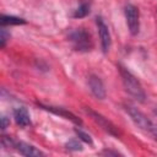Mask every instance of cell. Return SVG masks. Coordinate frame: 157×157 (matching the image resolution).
<instances>
[{"label":"cell","mask_w":157,"mask_h":157,"mask_svg":"<svg viewBox=\"0 0 157 157\" xmlns=\"http://www.w3.org/2000/svg\"><path fill=\"white\" fill-rule=\"evenodd\" d=\"M90 9H91L90 2H87V1H81V4L77 6V9L75 10V12H74L72 16H74L75 18L86 17V16L90 13Z\"/></svg>","instance_id":"cell-12"},{"label":"cell","mask_w":157,"mask_h":157,"mask_svg":"<svg viewBox=\"0 0 157 157\" xmlns=\"http://www.w3.org/2000/svg\"><path fill=\"white\" fill-rule=\"evenodd\" d=\"M124 15L126 25L131 36H136L140 31V12L139 9L132 4H126L124 7Z\"/></svg>","instance_id":"cell-5"},{"label":"cell","mask_w":157,"mask_h":157,"mask_svg":"<svg viewBox=\"0 0 157 157\" xmlns=\"http://www.w3.org/2000/svg\"><path fill=\"white\" fill-rule=\"evenodd\" d=\"M12 147L20 152L21 155L23 156H28V157H37V156H44V153L38 150L37 147H34L33 145H29L27 142H23V141H13V145Z\"/></svg>","instance_id":"cell-8"},{"label":"cell","mask_w":157,"mask_h":157,"mask_svg":"<svg viewBox=\"0 0 157 157\" xmlns=\"http://www.w3.org/2000/svg\"><path fill=\"white\" fill-rule=\"evenodd\" d=\"M118 67H119V74H120V77H121V81H123L125 91L132 98H135L137 102H145L146 93H145V90H144L142 85L140 83V81L125 66L119 64Z\"/></svg>","instance_id":"cell-1"},{"label":"cell","mask_w":157,"mask_h":157,"mask_svg":"<svg viewBox=\"0 0 157 157\" xmlns=\"http://www.w3.org/2000/svg\"><path fill=\"white\" fill-rule=\"evenodd\" d=\"M155 113H156V115H157V107H156V109H155Z\"/></svg>","instance_id":"cell-18"},{"label":"cell","mask_w":157,"mask_h":157,"mask_svg":"<svg viewBox=\"0 0 157 157\" xmlns=\"http://www.w3.org/2000/svg\"><path fill=\"white\" fill-rule=\"evenodd\" d=\"M40 107H43L44 109H47V110H49V112H52V113H54L56 115H60V117H63L65 119L71 120L75 124H81V119H78L75 114H72L71 112H69V110H66L64 108H58V107H52V105H42V104H40Z\"/></svg>","instance_id":"cell-10"},{"label":"cell","mask_w":157,"mask_h":157,"mask_svg":"<svg viewBox=\"0 0 157 157\" xmlns=\"http://www.w3.org/2000/svg\"><path fill=\"white\" fill-rule=\"evenodd\" d=\"M9 125H10V119H9L7 117H5V115H4V117L1 118V129H2V130H5Z\"/></svg>","instance_id":"cell-16"},{"label":"cell","mask_w":157,"mask_h":157,"mask_svg":"<svg viewBox=\"0 0 157 157\" xmlns=\"http://www.w3.org/2000/svg\"><path fill=\"white\" fill-rule=\"evenodd\" d=\"M10 39V33L6 31L5 27H1V31H0V48H5L7 40Z\"/></svg>","instance_id":"cell-14"},{"label":"cell","mask_w":157,"mask_h":157,"mask_svg":"<svg viewBox=\"0 0 157 157\" xmlns=\"http://www.w3.org/2000/svg\"><path fill=\"white\" fill-rule=\"evenodd\" d=\"M102 153H103V155H114V156H118V155H120L119 152H113V151H108V150L103 151Z\"/></svg>","instance_id":"cell-17"},{"label":"cell","mask_w":157,"mask_h":157,"mask_svg":"<svg viewBox=\"0 0 157 157\" xmlns=\"http://www.w3.org/2000/svg\"><path fill=\"white\" fill-rule=\"evenodd\" d=\"M125 110L129 114V117L131 118V120L134 121V124L140 130L150 134L157 141V125L151 119H148L142 112H140L137 108H135L132 105H125Z\"/></svg>","instance_id":"cell-2"},{"label":"cell","mask_w":157,"mask_h":157,"mask_svg":"<svg viewBox=\"0 0 157 157\" xmlns=\"http://www.w3.org/2000/svg\"><path fill=\"white\" fill-rule=\"evenodd\" d=\"M65 147L70 151H82V145L77 140H70L66 142Z\"/></svg>","instance_id":"cell-15"},{"label":"cell","mask_w":157,"mask_h":157,"mask_svg":"<svg viewBox=\"0 0 157 157\" xmlns=\"http://www.w3.org/2000/svg\"><path fill=\"white\" fill-rule=\"evenodd\" d=\"M13 119L16 121L17 125H20L21 128H27L31 125V117H29V113L26 108L23 107H20V108H16L13 110Z\"/></svg>","instance_id":"cell-9"},{"label":"cell","mask_w":157,"mask_h":157,"mask_svg":"<svg viewBox=\"0 0 157 157\" xmlns=\"http://www.w3.org/2000/svg\"><path fill=\"white\" fill-rule=\"evenodd\" d=\"M86 110V113L91 117V119L96 123V124H98L105 132H108L109 135H112V136H115V137H119L120 136V130L118 129V126L117 125H114L110 120H108L105 117H103L101 113H98V112H96V110H93L92 108H86L85 109Z\"/></svg>","instance_id":"cell-4"},{"label":"cell","mask_w":157,"mask_h":157,"mask_svg":"<svg viewBox=\"0 0 157 157\" xmlns=\"http://www.w3.org/2000/svg\"><path fill=\"white\" fill-rule=\"evenodd\" d=\"M70 42L72 43V47L77 52H90L93 47L91 34L85 28H78L70 34Z\"/></svg>","instance_id":"cell-3"},{"label":"cell","mask_w":157,"mask_h":157,"mask_svg":"<svg viewBox=\"0 0 157 157\" xmlns=\"http://www.w3.org/2000/svg\"><path fill=\"white\" fill-rule=\"evenodd\" d=\"M96 25L98 28V34H99V39H101V47L103 53H108L112 45V38H110V32L109 28L107 26V23L104 22V20L101 16L96 17Z\"/></svg>","instance_id":"cell-6"},{"label":"cell","mask_w":157,"mask_h":157,"mask_svg":"<svg viewBox=\"0 0 157 157\" xmlns=\"http://www.w3.org/2000/svg\"><path fill=\"white\" fill-rule=\"evenodd\" d=\"M0 22H1V27H5V26H13V25H25L26 20L21 17L11 16V15H1Z\"/></svg>","instance_id":"cell-11"},{"label":"cell","mask_w":157,"mask_h":157,"mask_svg":"<svg viewBox=\"0 0 157 157\" xmlns=\"http://www.w3.org/2000/svg\"><path fill=\"white\" fill-rule=\"evenodd\" d=\"M87 83H88V87H90L91 93H92L97 99H104V98H105L107 92H105L104 85H103L102 80H101L97 75H90Z\"/></svg>","instance_id":"cell-7"},{"label":"cell","mask_w":157,"mask_h":157,"mask_svg":"<svg viewBox=\"0 0 157 157\" xmlns=\"http://www.w3.org/2000/svg\"><path fill=\"white\" fill-rule=\"evenodd\" d=\"M75 134L78 136V139L80 140H82L83 142H86V144H88V145H92V137L86 132V131H83V130H81V129H75Z\"/></svg>","instance_id":"cell-13"}]
</instances>
